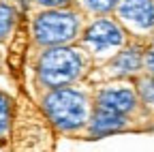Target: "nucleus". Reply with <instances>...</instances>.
Masks as SVG:
<instances>
[{"mask_svg":"<svg viewBox=\"0 0 154 152\" xmlns=\"http://www.w3.org/2000/svg\"><path fill=\"white\" fill-rule=\"evenodd\" d=\"M45 111L56 126L64 131L79 129L88 118L86 97L71 88H58L45 97Z\"/></svg>","mask_w":154,"mask_h":152,"instance_id":"obj_1","label":"nucleus"},{"mask_svg":"<svg viewBox=\"0 0 154 152\" xmlns=\"http://www.w3.org/2000/svg\"><path fill=\"white\" fill-rule=\"evenodd\" d=\"M82 71V56L71 47H54L38 60V79L45 86L58 88L73 82Z\"/></svg>","mask_w":154,"mask_h":152,"instance_id":"obj_2","label":"nucleus"},{"mask_svg":"<svg viewBox=\"0 0 154 152\" xmlns=\"http://www.w3.org/2000/svg\"><path fill=\"white\" fill-rule=\"evenodd\" d=\"M79 22L77 15L69 11H47L36 17L34 22V36L43 45H60L71 41L77 34Z\"/></svg>","mask_w":154,"mask_h":152,"instance_id":"obj_3","label":"nucleus"},{"mask_svg":"<svg viewBox=\"0 0 154 152\" xmlns=\"http://www.w3.org/2000/svg\"><path fill=\"white\" fill-rule=\"evenodd\" d=\"M84 41L88 45H92L94 49H107V47H116L122 43V32L113 22L101 20L86 30Z\"/></svg>","mask_w":154,"mask_h":152,"instance_id":"obj_4","label":"nucleus"},{"mask_svg":"<svg viewBox=\"0 0 154 152\" xmlns=\"http://www.w3.org/2000/svg\"><path fill=\"white\" fill-rule=\"evenodd\" d=\"M120 15L137 28L154 26V0H122Z\"/></svg>","mask_w":154,"mask_h":152,"instance_id":"obj_5","label":"nucleus"},{"mask_svg":"<svg viewBox=\"0 0 154 152\" xmlns=\"http://www.w3.org/2000/svg\"><path fill=\"white\" fill-rule=\"evenodd\" d=\"M99 107L124 116L135 107V94L131 90H105L99 94Z\"/></svg>","mask_w":154,"mask_h":152,"instance_id":"obj_6","label":"nucleus"},{"mask_svg":"<svg viewBox=\"0 0 154 152\" xmlns=\"http://www.w3.org/2000/svg\"><path fill=\"white\" fill-rule=\"evenodd\" d=\"M124 124V118L122 113H116V111H107V109H101L94 113L92 118V133L96 135H107V133H113V131H120Z\"/></svg>","mask_w":154,"mask_h":152,"instance_id":"obj_7","label":"nucleus"},{"mask_svg":"<svg viewBox=\"0 0 154 152\" xmlns=\"http://www.w3.org/2000/svg\"><path fill=\"white\" fill-rule=\"evenodd\" d=\"M111 69L116 73H133L139 69V54L135 49H126L122 54H118L111 62Z\"/></svg>","mask_w":154,"mask_h":152,"instance_id":"obj_8","label":"nucleus"},{"mask_svg":"<svg viewBox=\"0 0 154 152\" xmlns=\"http://www.w3.org/2000/svg\"><path fill=\"white\" fill-rule=\"evenodd\" d=\"M15 24V9L9 5H0V41L11 32Z\"/></svg>","mask_w":154,"mask_h":152,"instance_id":"obj_9","label":"nucleus"},{"mask_svg":"<svg viewBox=\"0 0 154 152\" xmlns=\"http://www.w3.org/2000/svg\"><path fill=\"white\" fill-rule=\"evenodd\" d=\"M9 120H11V101L7 94L0 92V135L9 129Z\"/></svg>","mask_w":154,"mask_h":152,"instance_id":"obj_10","label":"nucleus"},{"mask_svg":"<svg viewBox=\"0 0 154 152\" xmlns=\"http://www.w3.org/2000/svg\"><path fill=\"white\" fill-rule=\"evenodd\" d=\"M116 2H118V0H84V5L90 11H96V13H105V11L113 9Z\"/></svg>","mask_w":154,"mask_h":152,"instance_id":"obj_11","label":"nucleus"},{"mask_svg":"<svg viewBox=\"0 0 154 152\" xmlns=\"http://www.w3.org/2000/svg\"><path fill=\"white\" fill-rule=\"evenodd\" d=\"M139 94L143 97V101L154 103V77H146L139 82Z\"/></svg>","mask_w":154,"mask_h":152,"instance_id":"obj_12","label":"nucleus"},{"mask_svg":"<svg viewBox=\"0 0 154 152\" xmlns=\"http://www.w3.org/2000/svg\"><path fill=\"white\" fill-rule=\"evenodd\" d=\"M36 2H41V5H45V7H60V5L69 2V0H36Z\"/></svg>","mask_w":154,"mask_h":152,"instance_id":"obj_13","label":"nucleus"},{"mask_svg":"<svg viewBox=\"0 0 154 152\" xmlns=\"http://www.w3.org/2000/svg\"><path fill=\"white\" fill-rule=\"evenodd\" d=\"M146 64H148V69L154 73V51H152V54H148V58H146Z\"/></svg>","mask_w":154,"mask_h":152,"instance_id":"obj_14","label":"nucleus"}]
</instances>
